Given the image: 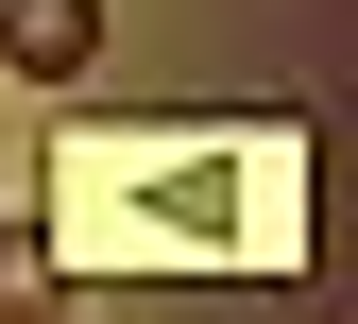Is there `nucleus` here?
<instances>
[{
	"mask_svg": "<svg viewBox=\"0 0 358 324\" xmlns=\"http://www.w3.org/2000/svg\"><path fill=\"white\" fill-rule=\"evenodd\" d=\"M0 69L17 85H85L103 69V0H0Z\"/></svg>",
	"mask_w": 358,
	"mask_h": 324,
	"instance_id": "nucleus-1",
	"label": "nucleus"
}]
</instances>
